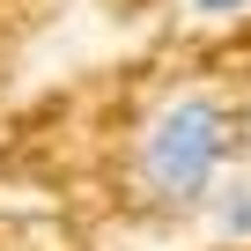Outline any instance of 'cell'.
Listing matches in <instances>:
<instances>
[{
    "label": "cell",
    "instance_id": "cell-2",
    "mask_svg": "<svg viewBox=\"0 0 251 251\" xmlns=\"http://www.w3.org/2000/svg\"><path fill=\"white\" fill-rule=\"evenodd\" d=\"M222 229H229V236H244V229H251V192H229V214H222Z\"/></svg>",
    "mask_w": 251,
    "mask_h": 251
},
{
    "label": "cell",
    "instance_id": "cell-3",
    "mask_svg": "<svg viewBox=\"0 0 251 251\" xmlns=\"http://www.w3.org/2000/svg\"><path fill=\"white\" fill-rule=\"evenodd\" d=\"M200 15H236V8H251V0H192Z\"/></svg>",
    "mask_w": 251,
    "mask_h": 251
},
{
    "label": "cell",
    "instance_id": "cell-1",
    "mask_svg": "<svg viewBox=\"0 0 251 251\" xmlns=\"http://www.w3.org/2000/svg\"><path fill=\"white\" fill-rule=\"evenodd\" d=\"M229 141H236V126L214 96H177L155 111L148 141H141V185L170 207H200L229 163Z\"/></svg>",
    "mask_w": 251,
    "mask_h": 251
}]
</instances>
